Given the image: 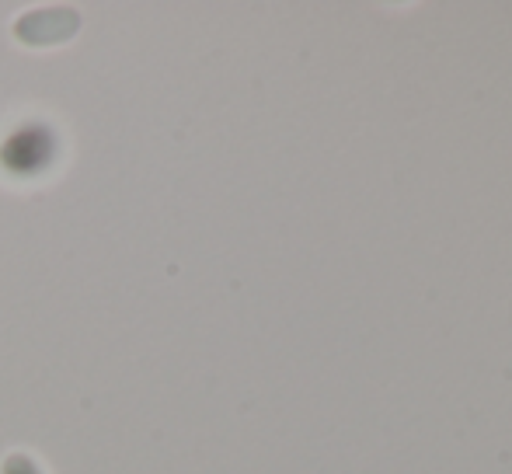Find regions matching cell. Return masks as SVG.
Instances as JSON below:
<instances>
[{
    "label": "cell",
    "mask_w": 512,
    "mask_h": 474,
    "mask_svg": "<svg viewBox=\"0 0 512 474\" xmlns=\"http://www.w3.org/2000/svg\"><path fill=\"white\" fill-rule=\"evenodd\" d=\"M53 154L56 140L49 129L21 126L0 143V168H7L11 175H35V171L53 161Z\"/></svg>",
    "instance_id": "cell-2"
},
{
    "label": "cell",
    "mask_w": 512,
    "mask_h": 474,
    "mask_svg": "<svg viewBox=\"0 0 512 474\" xmlns=\"http://www.w3.org/2000/svg\"><path fill=\"white\" fill-rule=\"evenodd\" d=\"M84 18L77 7L70 4H42V7H28L18 18L11 21V35L14 42H21L25 49H56L67 46L81 35Z\"/></svg>",
    "instance_id": "cell-1"
},
{
    "label": "cell",
    "mask_w": 512,
    "mask_h": 474,
    "mask_svg": "<svg viewBox=\"0 0 512 474\" xmlns=\"http://www.w3.org/2000/svg\"><path fill=\"white\" fill-rule=\"evenodd\" d=\"M0 474H46V468L28 450H11V454L0 457Z\"/></svg>",
    "instance_id": "cell-3"
}]
</instances>
